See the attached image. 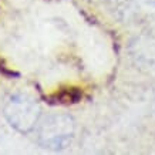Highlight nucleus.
<instances>
[{"label": "nucleus", "instance_id": "1", "mask_svg": "<svg viewBox=\"0 0 155 155\" xmlns=\"http://www.w3.org/2000/svg\"><path fill=\"white\" fill-rule=\"evenodd\" d=\"M75 122L67 114H53L43 118L36 128L38 145L44 150L61 151L73 141Z\"/></svg>", "mask_w": 155, "mask_h": 155}, {"label": "nucleus", "instance_id": "2", "mask_svg": "<svg viewBox=\"0 0 155 155\" xmlns=\"http://www.w3.org/2000/svg\"><path fill=\"white\" fill-rule=\"evenodd\" d=\"M3 115L9 125L20 134H30L37 128L41 108L36 100L26 94H13L6 101Z\"/></svg>", "mask_w": 155, "mask_h": 155}]
</instances>
